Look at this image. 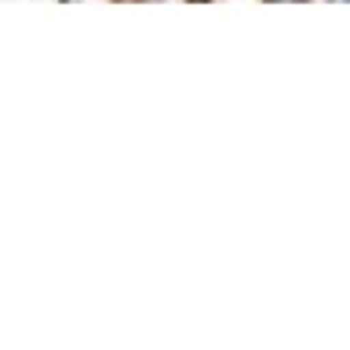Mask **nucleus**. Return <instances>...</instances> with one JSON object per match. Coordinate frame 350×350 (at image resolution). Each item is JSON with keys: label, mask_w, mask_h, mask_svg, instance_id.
Here are the masks:
<instances>
[]
</instances>
